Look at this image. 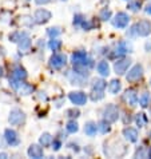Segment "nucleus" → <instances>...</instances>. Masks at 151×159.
Wrapping results in <instances>:
<instances>
[{"label":"nucleus","instance_id":"23","mask_svg":"<svg viewBox=\"0 0 151 159\" xmlns=\"http://www.w3.org/2000/svg\"><path fill=\"white\" fill-rule=\"evenodd\" d=\"M96 126H98V131H99L100 134H107V132H110V130H111V127H110V123L107 120H100L99 123H96Z\"/></svg>","mask_w":151,"mask_h":159},{"label":"nucleus","instance_id":"24","mask_svg":"<svg viewBox=\"0 0 151 159\" xmlns=\"http://www.w3.org/2000/svg\"><path fill=\"white\" fill-rule=\"evenodd\" d=\"M18 43H19V48H20V50H23V51H26V50H28V48L31 47V39L28 38V35L23 36V38L20 39Z\"/></svg>","mask_w":151,"mask_h":159},{"label":"nucleus","instance_id":"25","mask_svg":"<svg viewBox=\"0 0 151 159\" xmlns=\"http://www.w3.org/2000/svg\"><path fill=\"white\" fill-rule=\"evenodd\" d=\"M18 91L22 94V95H30V94L34 92V87L28 83H22V86L19 87Z\"/></svg>","mask_w":151,"mask_h":159},{"label":"nucleus","instance_id":"37","mask_svg":"<svg viewBox=\"0 0 151 159\" xmlns=\"http://www.w3.org/2000/svg\"><path fill=\"white\" fill-rule=\"evenodd\" d=\"M80 26L83 27L86 31H90V30H92V28H94V24H92L91 22H90V20H86V19L83 20V22H82Z\"/></svg>","mask_w":151,"mask_h":159},{"label":"nucleus","instance_id":"36","mask_svg":"<svg viewBox=\"0 0 151 159\" xmlns=\"http://www.w3.org/2000/svg\"><path fill=\"white\" fill-rule=\"evenodd\" d=\"M66 114H67L68 118H78L80 115V112H79V110L78 108H68L66 111Z\"/></svg>","mask_w":151,"mask_h":159},{"label":"nucleus","instance_id":"11","mask_svg":"<svg viewBox=\"0 0 151 159\" xmlns=\"http://www.w3.org/2000/svg\"><path fill=\"white\" fill-rule=\"evenodd\" d=\"M70 100L74 103L75 106H83L86 104V102H87V95L83 92V91H74V92H70Z\"/></svg>","mask_w":151,"mask_h":159},{"label":"nucleus","instance_id":"2","mask_svg":"<svg viewBox=\"0 0 151 159\" xmlns=\"http://www.w3.org/2000/svg\"><path fill=\"white\" fill-rule=\"evenodd\" d=\"M8 122L11 126H20L26 122V114L19 108H12L8 116Z\"/></svg>","mask_w":151,"mask_h":159},{"label":"nucleus","instance_id":"29","mask_svg":"<svg viewBox=\"0 0 151 159\" xmlns=\"http://www.w3.org/2000/svg\"><path fill=\"white\" fill-rule=\"evenodd\" d=\"M111 16H112V12H111V10H108V8H103V10L100 11V14H99V18L103 20V22L110 20L111 19Z\"/></svg>","mask_w":151,"mask_h":159},{"label":"nucleus","instance_id":"39","mask_svg":"<svg viewBox=\"0 0 151 159\" xmlns=\"http://www.w3.org/2000/svg\"><path fill=\"white\" fill-rule=\"evenodd\" d=\"M51 0H35L36 4H39V6H44V4H48Z\"/></svg>","mask_w":151,"mask_h":159},{"label":"nucleus","instance_id":"17","mask_svg":"<svg viewBox=\"0 0 151 159\" xmlns=\"http://www.w3.org/2000/svg\"><path fill=\"white\" fill-rule=\"evenodd\" d=\"M96 71L100 76H108L110 75V66L106 60H100L99 63L96 64Z\"/></svg>","mask_w":151,"mask_h":159},{"label":"nucleus","instance_id":"42","mask_svg":"<svg viewBox=\"0 0 151 159\" xmlns=\"http://www.w3.org/2000/svg\"><path fill=\"white\" fill-rule=\"evenodd\" d=\"M2 76H3V68L0 67V78H2Z\"/></svg>","mask_w":151,"mask_h":159},{"label":"nucleus","instance_id":"43","mask_svg":"<svg viewBox=\"0 0 151 159\" xmlns=\"http://www.w3.org/2000/svg\"><path fill=\"white\" fill-rule=\"evenodd\" d=\"M149 157H150V158H151V149H150V150H149Z\"/></svg>","mask_w":151,"mask_h":159},{"label":"nucleus","instance_id":"20","mask_svg":"<svg viewBox=\"0 0 151 159\" xmlns=\"http://www.w3.org/2000/svg\"><path fill=\"white\" fill-rule=\"evenodd\" d=\"M122 90V83L118 79H112L110 82L108 84V91L112 94V95H116V94H119Z\"/></svg>","mask_w":151,"mask_h":159},{"label":"nucleus","instance_id":"12","mask_svg":"<svg viewBox=\"0 0 151 159\" xmlns=\"http://www.w3.org/2000/svg\"><path fill=\"white\" fill-rule=\"evenodd\" d=\"M127 52H131V46L127 43V42H120L119 44H118L116 50L114 51V54H111V58H119V56H123L126 55Z\"/></svg>","mask_w":151,"mask_h":159},{"label":"nucleus","instance_id":"27","mask_svg":"<svg viewBox=\"0 0 151 159\" xmlns=\"http://www.w3.org/2000/svg\"><path fill=\"white\" fill-rule=\"evenodd\" d=\"M28 35L27 32H22V31H15V32H12V34L10 35V40L11 42H14V43H18L20 39L23 38V36H26Z\"/></svg>","mask_w":151,"mask_h":159},{"label":"nucleus","instance_id":"33","mask_svg":"<svg viewBox=\"0 0 151 159\" xmlns=\"http://www.w3.org/2000/svg\"><path fill=\"white\" fill-rule=\"evenodd\" d=\"M47 34L50 35L51 38H56V36H59L60 34H62V31H60L59 27H51V28H48Z\"/></svg>","mask_w":151,"mask_h":159},{"label":"nucleus","instance_id":"13","mask_svg":"<svg viewBox=\"0 0 151 159\" xmlns=\"http://www.w3.org/2000/svg\"><path fill=\"white\" fill-rule=\"evenodd\" d=\"M28 157L34 158V159H40L43 158L44 155V150H43V146H39V144H31L28 147Z\"/></svg>","mask_w":151,"mask_h":159},{"label":"nucleus","instance_id":"22","mask_svg":"<svg viewBox=\"0 0 151 159\" xmlns=\"http://www.w3.org/2000/svg\"><path fill=\"white\" fill-rule=\"evenodd\" d=\"M106 87H107V83L103 79H94L92 80V90H96V91H104Z\"/></svg>","mask_w":151,"mask_h":159},{"label":"nucleus","instance_id":"18","mask_svg":"<svg viewBox=\"0 0 151 159\" xmlns=\"http://www.w3.org/2000/svg\"><path fill=\"white\" fill-rule=\"evenodd\" d=\"M84 132L87 136H95L96 132H98V126L95 122H87V123L84 124Z\"/></svg>","mask_w":151,"mask_h":159},{"label":"nucleus","instance_id":"19","mask_svg":"<svg viewBox=\"0 0 151 159\" xmlns=\"http://www.w3.org/2000/svg\"><path fill=\"white\" fill-rule=\"evenodd\" d=\"M68 78H70L71 84H76V86L86 84V78H84V76H82V75H79V74H76L75 71L72 72L71 75H68Z\"/></svg>","mask_w":151,"mask_h":159},{"label":"nucleus","instance_id":"16","mask_svg":"<svg viewBox=\"0 0 151 159\" xmlns=\"http://www.w3.org/2000/svg\"><path fill=\"white\" fill-rule=\"evenodd\" d=\"M124 100L127 102V104L130 106H136L138 103V95H136V92L134 91V90H127L124 94Z\"/></svg>","mask_w":151,"mask_h":159},{"label":"nucleus","instance_id":"1","mask_svg":"<svg viewBox=\"0 0 151 159\" xmlns=\"http://www.w3.org/2000/svg\"><path fill=\"white\" fill-rule=\"evenodd\" d=\"M71 62L74 66H83L87 68H91L94 66V60L91 58H88L86 51H75L71 55Z\"/></svg>","mask_w":151,"mask_h":159},{"label":"nucleus","instance_id":"15","mask_svg":"<svg viewBox=\"0 0 151 159\" xmlns=\"http://www.w3.org/2000/svg\"><path fill=\"white\" fill-rule=\"evenodd\" d=\"M12 76L16 78V79H19V80H23L24 82V80L27 79L28 74H27V71L24 70L22 66H15L14 70H12Z\"/></svg>","mask_w":151,"mask_h":159},{"label":"nucleus","instance_id":"5","mask_svg":"<svg viewBox=\"0 0 151 159\" xmlns=\"http://www.w3.org/2000/svg\"><path fill=\"white\" fill-rule=\"evenodd\" d=\"M128 23H130V16L126 12H118L115 18L112 19V26L115 28H119V30L126 28L128 26Z\"/></svg>","mask_w":151,"mask_h":159},{"label":"nucleus","instance_id":"9","mask_svg":"<svg viewBox=\"0 0 151 159\" xmlns=\"http://www.w3.org/2000/svg\"><path fill=\"white\" fill-rule=\"evenodd\" d=\"M142 75H143V67L141 64H135L126 75V79H127V82H136L142 78Z\"/></svg>","mask_w":151,"mask_h":159},{"label":"nucleus","instance_id":"41","mask_svg":"<svg viewBox=\"0 0 151 159\" xmlns=\"http://www.w3.org/2000/svg\"><path fill=\"white\" fill-rule=\"evenodd\" d=\"M4 158H8V154L7 153H0V159H4Z\"/></svg>","mask_w":151,"mask_h":159},{"label":"nucleus","instance_id":"34","mask_svg":"<svg viewBox=\"0 0 151 159\" xmlns=\"http://www.w3.org/2000/svg\"><path fill=\"white\" fill-rule=\"evenodd\" d=\"M135 122L139 127H143V126L146 124V122H147V119L145 118V114H138L136 118H135Z\"/></svg>","mask_w":151,"mask_h":159},{"label":"nucleus","instance_id":"38","mask_svg":"<svg viewBox=\"0 0 151 159\" xmlns=\"http://www.w3.org/2000/svg\"><path fill=\"white\" fill-rule=\"evenodd\" d=\"M83 20H84L83 15H82V14H76V15L74 16V26H80Z\"/></svg>","mask_w":151,"mask_h":159},{"label":"nucleus","instance_id":"35","mask_svg":"<svg viewBox=\"0 0 151 159\" xmlns=\"http://www.w3.org/2000/svg\"><path fill=\"white\" fill-rule=\"evenodd\" d=\"M60 147H62V140H60V139H52L51 149L54 150V151H59Z\"/></svg>","mask_w":151,"mask_h":159},{"label":"nucleus","instance_id":"32","mask_svg":"<svg viewBox=\"0 0 151 159\" xmlns=\"http://www.w3.org/2000/svg\"><path fill=\"white\" fill-rule=\"evenodd\" d=\"M127 8H128L130 11H132V12H136L141 8V2H139V0H132V2L128 3Z\"/></svg>","mask_w":151,"mask_h":159},{"label":"nucleus","instance_id":"28","mask_svg":"<svg viewBox=\"0 0 151 159\" xmlns=\"http://www.w3.org/2000/svg\"><path fill=\"white\" fill-rule=\"evenodd\" d=\"M66 130L70 134H75V132H78V130H79V124H78V122H75V120H70L66 124Z\"/></svg>","mask_w":151,"mask_h":159},{"label":"nucleus","instance_id":"40","mask_svg":"<svg viewBox=\"0 0 151 159\" xmlns=\"http://www.w3.org/2000/svg\"><path fill=\"white\" fill-rule=\"evenodd\" d=\"M146 14H149V15H151V3L150 4H147V6H146Z\"/></svg>","mask_w":151,"mask_h":159},{"label":"nucleus","instance_id":"10","mask_svg":"<svg viewBox=\"0 0 151 159\" xmlns=\"http://www.w3.org/2000/svg\"><path fill=\"white\" fill-rule=\"evenodd\" d=\"M135 31L139 36H149L151 32V23L149 20H141V22L136 23Z\"/></svg>","mask_w":151,"mask_h":159},{"label":"nucleus","instance_id":"30","mask_svg":"<svg viewBox=\"0 0 151 159\" xmlns=\"http://www.w3.org/2000/svg\"><path fill=\"white\" fill-rule=\"evenodd\" d=\"M104 98V91H96V90H92L91 92V100L94 102H99Z\"/></svg>","mask_w":151,"mask_h":159},{"label":"nucleus","instance_id":"26","mask_svg":"<svg viewBox=\"0 0 151 159\" xmlns=\"http://www.w3.org/2000/svg\"><path fill=\"white\" fill-rule=\"evenodd\" d=\"M48 47H50L51 51H59L60 47H62V40L56 39V38H52L48 43Z\"/></svg>","mask_w":151,"mask_h":159},{"label":"nucleus","instance_id":"21","mask_svg":"<svg viewBox=\"0 0 151 159\" xmlns=\"http://www.w3.org/2000/svg\"><path fill=\"white\" fill-rule=\"evenodd\" d=\"M52 135L50 132H44L42 134V136L39 138V143L40 146H43V147H48V146H51V142H52Z\"/></svg>","mask_w":151,"mask_h":159},{"label":"nucleus","instance_id":"4","mask_svg":"<svg viewBox=\"0 0 151 159\" xmlns=\"http://www.w3.org/2000/svg\"><path fill=\"white\" fill-rule=\"evenodd\" d=\"M103 118H104V120L108 122V123H114V122H116L118 118H119V110H118L116 106L108 104L103 111Z\"/></svg>","mask_w":151,"mask_h":159},{"label":"nucleus","instance_id":"6","mask_svg":"<svg viewBox=\"0 0 151 159\" xmlns=\"http://www.w3.org/2000/svg\"><path fill=\"white\" fill-rule=\"evenodd\" d=\"M4 139L11 147H16V146L20 144V138H19V134L12 128H6L4 131Z\"/></svg>","mask_w":151,"mask_h":159},{"label":"nucleus","instance_id":"14","mask_svg":"<svg viewBox=\"0 0 151 159\" xmlns=\"http://www.w3.org/2000/svg\"><path fill=\"white\" fill-rule=\"evenodd\" d=\"M123 136L127 139L128 142H131V143H135L138 140V131L135 128L132 127H126L123 130Z\"/></svg>","mask_w":151,"mask_h":159},{"label":"nucleus","instance_id":"8","mask_svg":"<svg viewBox=\"0 0 151 159\" xmlns=\"http://www.w3.org/2000/svg\"><path fill=\"white\" fill-rule=\"evenodd\" d=\"M130 66H131V59H120L114 64V71L116 75H124Z\"/></svg>","mask_w":151,"mask_h":159},{"label":"nucleus","instance_id":"3","mask_svg":"<svg viewBox=\"0 0 151 159\" xmlns=\"http://www.w3.org/2000/svg\"><path fill=\"white\" fill-rule=\"evenodd\" d=\"M50 64H51L52 68H55V70H62V68L67 64V56L64 54L55 52V54L50 58Z\"/></svg>","mask_w":151,"mask_h":159},{"label":"nucleus","instance_id":"7","mask_svg":"<svg viewBox=\"0 0 151 159\" xmlns=\"http://www.w3.org/2000/svg\"><path fill=\"white\" fill-rule=\"evenodd\" d=\"M51 18H52V14L48 10H46V8H38V10L35 11V15H34V20L38 24L47 23Z\"/></svg>","mask_w":151,"mask_h":159},{"label":"nucleus","instance_id":"31","mask_svg":"<svg viewBox=\"0 0 151 159\" xmlns=\"http://www.w3.org/2000/svg\"><path fill=\"white\" fill-rule=\"evenodd\" d=\"M138 100H139V104L142 106V107H147V106H149V102H150V95H149V92L142 94V96H141Z\"/></svg>","mask_w":151,"mask_h":159}]
</instances>
